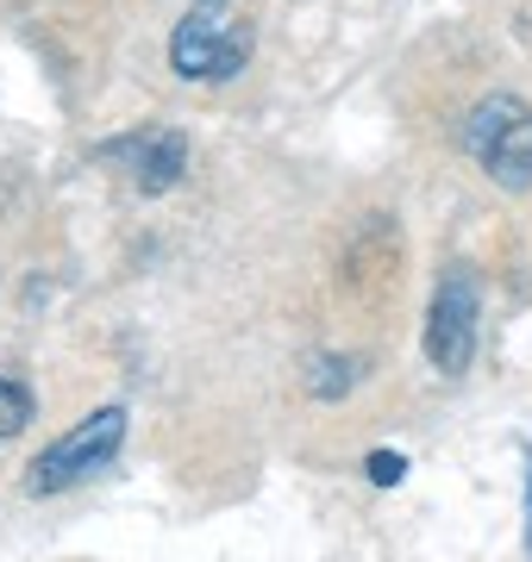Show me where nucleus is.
I'll use <instances>...</instances> for the list:
<instances>
[{
  "label": "nucleus",
  "mask_w": 532,
  "mask_h": 562,
  "mask_svg": "<svg viewBox=\"0 0 532 562\" xmlns=\"http://www.w3.org/2000/svg\"><path fill=\"white\" fill-rule=\"evenodd\" d=\"M520 457H527V550H532V450L520 443Z\"/></svg>",
  "instance_id": "8"
},
{
  "label": "nucleus",
  "mask_w": 532,
  "mask_h": 562,
  "mask_svg": "<svg viewBox=\"0 0 532 562\" xmlns=\"http://www.w3.org/2000/svg\"><path fill=\"white\" fill-rule=\"evenodd\" d=\"M25 419H32V394H25L20 382H7V375H0V443L20 438Z\"/></svg>",
  "instance_id": "6"
},
{
  "label": "nucleus",
  "mask_w": 532,
  "mask_h": 562,
  "mask_svg": "<svg viewBox=\"0 0 532 562\" xmlns=\"http://www.w3.org/2000/svg\"><path fill=\"white\" fill-rule=\"evenodd\" d=\"M408 475V457H395V450H369V482L376 487H395Z\"/></svg>",
  "instance_id": "7"
},
{
  "label": "nucleus",
  "mask_w": 532,
  "mask_h": 562,
  "mask_svg": "<svg viewBox=\"0 0 532 562\" xmlns=\"http://www.w3.org/2000/svg\"><path fill=\"white\" fill-rule=\"evenodd\" d=\"M107 157L125 162V176H132V188H138V194H164V188H176V181H182L188 144L176 138V132H138V138L107 144Z\"/></svg>",
  "instance_id": "5"
},
{
  "label": "nucleus",
  "mask_w": 532,
  "mask_h": 562,
  "mask_svg": "<svg viewBox=\"0 0 532 562\" xmlns=\"http://www.w3.org/2000/svg\"><path fill=\"white\" fill-rule=\"evenodd\" d=\"M169 63L182 81H225L251 63V20H239L220 0L188 7V20L169 32Z\"/></svg>",
  "instance_id": "2"
},
{
  "label": "nucleus",
  "mask_w": 532,
  "mask_h": 562,
  "mask_svg": "<svg viewBox=\"0 0 532 562\" xmlns=\"http://www.w3.org/2000/svg\"><path fill=\"white\" fill-rule=\"evenodd\" d=\"M125 443V406H101V413H88L82 425H69L51 450H38L32 462V475H25V494H63V487H76L82 475L107 469L113 450Z\"/></svg>",
  "instance_id": "3"
},
{
  "label": "nucleus",
  "mask_w": 532,
  "mask_h": 562,
  "mask_svg": "<svg viewBox=\"0 0 532 562\" xmlns=\"http://www.w3.org/2000/svg\"><path fill=\"white\" fill-rule=\"evenodd\" d=\"M464 150L489 169L495 188L527 194L532 188V106L520 94H489L464 120Z\"/></svg>",
  "instance_id": "1"
},
{
  "label": "nucleus",
  "mask_w": 532,
  "mask_h": 562,
  "mask_svg": "<svg viewBox=\"0 0 532 562\" xmlns=\"http://www.w3.org/2000/svg\"><path fill=\"white\" fill-rule=\"evenodd\" d=\"M426 357L439 375H464L476 357V281L464 269H451L432 294L426 313Z\"/></svg>",
  "instance_id": "4"
}]
</instances>
